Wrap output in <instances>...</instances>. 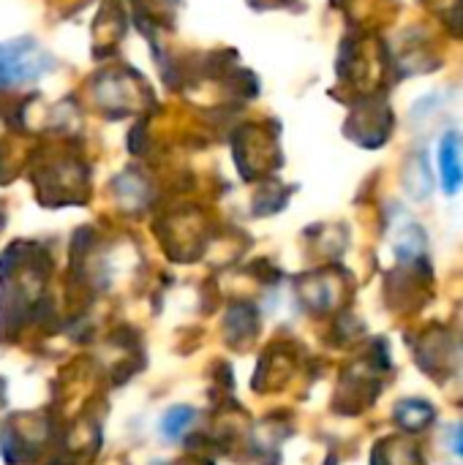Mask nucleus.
Listing matches in <instances>:
<instances>
[{
	"label": "nucleus",
	"instance_id": "obj_1",
	"mask_svg": "<svg viewBox=\"0 0 463 465\" xmlns=\"http://www.w3.org/2000/svg\"><path fill=\"white\" fill-rule=\"evenodd\" d=\"M418 368L437 384L453 381L463 371V332L450 324L434 322L423 327L412 343Z\"/></svg>",
	"mask_w": 463,
	"mask_h": 465
},
{
	"label": "nucleus",
	"instance_id": "obj_2",
	"mask_svg": "<svg viewBox=\"0 0 463 465\" xmlns=\"http://www.w3.org/2000/svg\"><path fill=\"white\" fill-rule=\"evenodd\" d=\"M434 283H431V264L428 259L418 262H401L398 270L390 272L388 281V297L390 308L398 313H415L431 300Z\"/></svg>",
	"mask_w": 463,
	"mask_h": 465
},
{
	"label": "nucleus",
	"instance_id": "obj_3",
	"mask_svg": "<svg viewBox=\"0 0 463 465\" xmlns=\"http://www.w3.org/2000/svg\"><path fill=\"white\" fill-rule=\"evenodd\" d=\"M439 172H442V191L456 196L463 188V139L458 131L445 134L439 144Z\"/></svg>",
	"mask_w": 463,
	"mask_h": 465
},
{
	"label": "nucleus",
	"instance_id": "obj_4",
	"mask_svg": "<svg viewBox=\"0 0 463 465\" xmlns=\"http://www.w3.org/2000/svg\"><path fill=\"white\" fill-rule=\"evenodd\" d=\"M393 422L404 433H423L437 422V409L423 398H404L393 409Z\"/></svg>",
	"mask_w": 463,
	"mask_h": 465
},
{
	"label": "nucleus",
	"instance_id": "obj_5",
	"mask_svg": "<svg viewBox=\"0 0 463 465\" xmlns=\"http://www.w3.org/2000/svg\"><path fill=\"white\" fill-rule=\"evenodd\" d=\"M371 465H426L420 447L409 444L407 439H385L377 444Z\"/></svg>",
	"mask_w": 463,
	"mask_h": 465
},
{
	"label": "nucleus",
	"instance_id": "obj_6",
	"mask_svg": "<svg viewBox=\"0 0 463 465\" xmlns=\"http://www.w3.org/2000/svg\"><path fill=\"white\" fill-rule=\"evenodd\" d=\"M407 191L412 193V199L423 202L431 196V172H428V161L423 153H418L409 163H407V177H404Z\"/></svg>",
	"mask_w": 463,
	"mask_h": 465
},
{
	"label": "nucleus",
	"instance_id": "obj_7",
	"mask_svg": "<svg viewBox=\"0 0 463 465\" xmlns=\"http://www.w3.org/2000/svg\"><path fill=\"white\" fill-rule=\"evenodd\" d=\"M194 417H196V411L188 409V406H175V409H169V411L164 414V420H161V436H164L166 441L183 439V433L191 428Z\"/></svg>",
	"mask_w": 463,
	"mask_h": 465
},
{
	"label": "nucleus",
	"instance_id": "obj_8",
	"mask_svg": "<svg viewBox=\"0 0 463 465\" xmlns=\"http://www.w3.org/2000/svg\"><path fill=\"white\" fill-rule=\"evenodd\" d=\"M448 439H450L453 452H456V455L463 460V425H456V428L450 430V436H448Z\"/></svg>",
	"mask_w": 463,
	"mask_h": 465
}]
</instances>
